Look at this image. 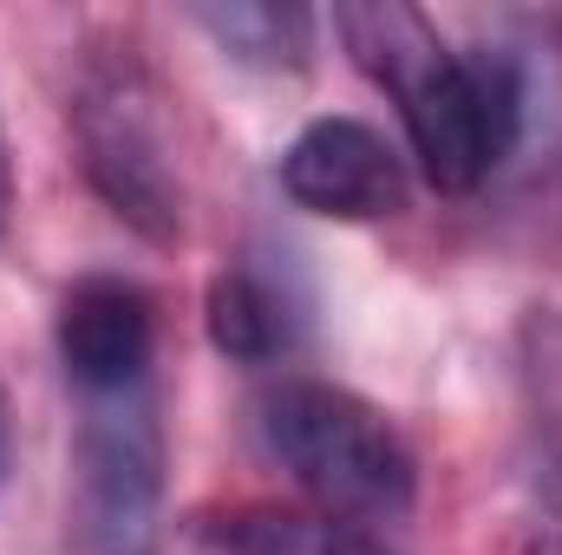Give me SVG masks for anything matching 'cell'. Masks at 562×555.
<instances>
[{
    "instance_id": "2",
    "label": "cell",
    "mask_w": 562,
    "mask_h": 555,
    "mask_svg": "<svg viewBox=\"0 0 562 555\" xmlns=\"http://www.w3.org/2000/svg\"><path fill=\"white\" fill-rule=\"evenodd\" d=\"M262 444L281 471L340 523H400L419 497V464L406 438L360 393L327 380H281L262 399Z\"/></svg>"
},
{
    "instance_id": "10",
    "label": "cell",
    "mask_w": 562,
    "mask_h": 555,
    "mask_svg": "<svg viewBox=\"0 0 562 555\" xmlns=\"http://www.w3.org/2000/svg\"><path fill=\"white\" fill-rule=\"evenodd\" d=\"M13 464V412H7V386H0V477Z\"/></svg>"
},
{
    "instance_id": "3",
    "label": "cell",
    "mask_w": 562,
    "mask_h": 555,
    "mask_svg": "<svg viewBox=\"0 0 562 555\" xmlns=\"http://www.w3.org/2000/svg\"><path fill=\"white\" fill-rule=\"evenodd\" d=\"M72 132L86 150V177L112 203V216H125L150 242H177L183 236V183H177L170 138H164L157 92H150L144 66H132V59L92 66L72 99Z\"/></svg>"
},
{
    "instance_id": "11",
    "label": "cell",
    "mask_w": 562,
    "mask_h": 555,
    "mask_svg": "<svg viewBox=\"0 0 562 555\" xmlns=\"http://www.w3.org/2000/svg\"><path fill=\"white\" fill-rule=\"evenodd\" d=\"M7 209H13V177H7V138H0V236H7Z\"/></svg>"
},
{
    "instance_id": "9",
    "label": "cell",
    "mask_w": 562,
    "mask_h": 555,
    "mask_svg": "<svg viewBox=\"0 0 562 555\" xmlns=\"http://www.w3.org/2000/svg\"><path fill=\"white\" fill-rule=\"evenodd\" d=\"M210 340L229 360H276L288 347V307L269 281H256L249 269L216 275L210 287Z\"/></svg>"
},
{
    "instance_id": "4",
    "label": "cell",
    "mask_w": 562,
    "mask_h": 555,
    "mask_svg": "<svg viewBox=\"0 0 562 555\" xmlns=\"http://www.w3.org/2000/svg\"><path fill=\"white\" fill-rule=\"evenodd\" d=\"M79 484V536L92 555H150L157 550V503H164V431L138 393L92 399L72 444Z\"/></svg>"
},
{
    "instance_id": "8",
    "label": "cell",
    "mask_w": 562,
    "mask_h": 555,
    "mask_svg": "<svg viewBox=\"0 0 562 555\" xmlns=\"http://www.w3.org/2000/svg\"><path fill=\"white\" fill-rule=\"evenodd\" d=\"M190 20H196L223 53H236L243 66H262V72H294V66H307V53H314V13H307V7L210 0V7H190Z\"/></svg>"
},
{
    "instance_id": "6",
    "label": "cell",
    "mask_w": 562,
    "mask_h": 555,
    "mask_svg": "<svg viewBox=\"0 0 562 555\" xmlns=\"http://www.w3.org/2000/svg\"><path fill=\"white\" fill-rule=\"evenodd\" d=\"M59 360L86 399L138 393L150 366V301L119 275H86L59 301Z\"/></svg>"
},
{
    "instance_id": "7",
    "label": "cell",
    "mask_w": 562,
    "mask_h": 555,
    "mask_svg": "<svg viewBox=\"0 0 562 555\" xmlns=\"http://www.w3.org/2000/svg\"><path fill=\"white\" fill-rule=\"evenodd\" d=\"M190 555H393L386 536L340 523V517H294V510H229L196 517Z\"/></svg>"
},
{
    "instance_id": "1",
    "label": "cell",
    "mask_w": 562,
    "mask_h": 555,
    "mask_svg": "<svg viewBox=\"0 0 562 555\" xmlns=\"http://www.w3.org/2000/svg\"><path fill=\"white\" fill-rule=\"evenodd\" d=\"M334 26L353 46V59L400 99L406 138L431 190L464 196L510 157L524 132V79L504 53H451L431 33V20L400 0L340 7Z\"/></svg>"
},
{
    "instance_id": "5",
    "label": "cell",
    "mask_w": 562,
    "mask_h": 555,
    "mask_svg": "<svg viewBox=\"0 0 562 555\" xmlns=\"http://www.w3.org/2000/svg\"><path fill=\"white\" fill-rule=\"evenodd\" d=\"M281 190L334 223H380L413 196L400 150L360 118H314L281 157Z\"/></svg>"
},
{
    "instance_id": "12",
    "label": "cell",
    "mask_w": 562,
    "mask_h": 555,
    "mask_svg": "<svg viewBox=\"0 0 562 555\" xmlns=\"http://www.w3.org/2000/svg\"><path fill=\"white\" fill-rule=\"evenodd\" d=\"M524 555H562V530H543V536H530V550Z\"/></svg>"
}]
</instances>
